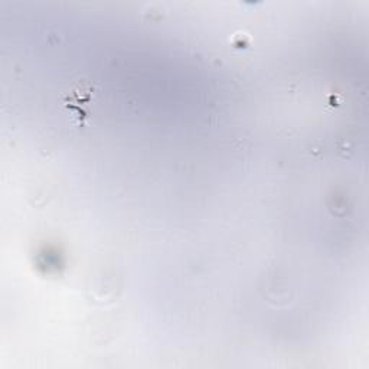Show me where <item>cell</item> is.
<instances>
[{"label": "cell", "mask_w": 369, "mask_h": 369, "mask_svg": "<svg viewBox=\"0 0 369 369\" xmlns=\"http://www.w3.org/2000/svg\"><path fill=\"white\" fill-rule=\"evenodd\" d=\"M94 86L88 84V83H79L77 84L70 93L68 95L64 98V106L68 109H78V111L81 113V116L87 117L86 113L81 110V106H86L87 102H90L94 97Z\"/></svg>", "instance_id": "obj_1"}]
</instances>
